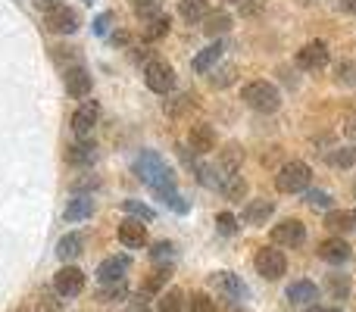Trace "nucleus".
<instances>
[{
	"label": "nucleus",
	"instance_id": "obj_1",
	"mask_svg": "<svg viewBox=\"0 0 356 312\" xmlns=\"http://www.w3.org/2000/svg\"><path fill=\"white\" fill-rule=\"evenodd\" d=\"M135 175L160 197L166 206H172L175 213H188V203L178 197V178L175 172L169 169V163L154 150H144L141 156L135 159Z\"/></svg>",
	"mask_w": 356,
	"mask_h": 312
},
{
	"label": "nucleus",
	"instance_id": "obj_2",
	"mask_svg": "<svg viewBox=\"0 0 356 312\" xmlns=\"http://www.w3.org/2000/svg\"><path fill=\"white\" fill-rule=\"evenodd\" d=\"M241 100H244L253 113H266V116L282 106V94H278V88L269 85V81H250V85H244Z\"/></svg>",
	"mask_w": 356,
	"mask_h": 312
},
{
	"label": "nucleus",
	"instance_id": "obj_3",
	"mask_svg": "<svg viewBox=\"0 0 356 312\" xmlns=\"http://www.w3.org/2000/svg\"><path fill=\"white\" fill-rule=\"evenodd\" d=\"M309 181H313V169H309L307 163H300V159L284 163L275 175V188L282 190V194H300V190L309 188Z\"/></svg>",
	"mask_w": 356,
	"mask_h": 312
},
{
	"label": "nucleus",
	"instance_id": "obj_4",
	"mask_svg": "<svg viewBox=\"0 0 356 312\" xmlns=\"http://www.w3.org/2000/svg\"><path fill=\"white\" fill-rule=\"evenodd\" d=\"M175 69L169 66L166 60H150L147 66H144V85L150 88L154 94H172L175 91Z\"/></svg>",
	"mask_w": 356,
	"mask_h": 312
},
{
	"label": "nucleus",
	"instance_id": "obj_5",
	"mask_svg": "<svg viewBox=\"0 0 356 312\" xmlns=\"http://www.w3.org/2000/svg\"><path fill=\"white\" fill-rule=\"evenodd\" d=\"M253 265H257V272L266 278V281H278V278L288 272V259H284V253L275 250V247H263V250H257Z\"/></svg>",
	"mask_w": 356,
	"mask_h": 312
},
{
	"label": "nucleus",
	"instance_id": "obj_6",
	"mask_svg": "<svg viewBox=\"0 0 356 312\" xmlns=\"http://www.w3.org/2000/svg\"><path fill=\"white\" fill-rule=\"evenodd\" d=\"M44 25L50 35H75L81 28V13L75 6H60V10L44 16Z\"/></svg>",
	"mask_w": 356,
	"mask_h": 312
},
{
	"label": "nucleus",
	"instance_id": "obj_7",
	"mask_svg": "<svg viewBox=\"0 0 356 312\" xmlns=\"http://www.w3.org/2000/svg\"><path fill=\"white\" fill-rule=\"evenodd\" d=\"M328 60H332V50H328L325 41H309L297 50V66L307 69V72H319V69H325Z\"/></svg>",
	"mask_w": 356,
	"mask_h": 312
},
{
	"label": "nucleus",
	"instance_id": "obj_8",
	"mask_svg": "<svg viewBox=\"0 0 356 312\" xmlns=\"http://www.w3.org/2000/svg\"><path fill=\"white\" fill-rule=\"evenodd\" d=\"M63 88H66L69 97L85 100L88 94H91V88H94L91 72H88L81 63H75V66H66V72H63Z\"/></svg>",
	"mask_w": 356,
	"mask_h": 312
},
{
	"label": "nucleus",
	"instance_id": "obj_9",
	"mask_svg": "<svg viewBox=\"0 0 356 312\" xmlns=\"http://www.w3.org/2000/svg\"><path fill=\"white\" fill-rule=\"evenodd\" d=\"M54 290L60 297H79L85 290V272L79 265H63L54 278Z\"/></svg>",
	"mask_w": 356,
	"mask_h": 312
},
{
	"label": "nucleus",
	"instance_id": "obj_10",
	"mask_svg": "<svg viewBox=\"0 0 356 312\" xmlns=\"http://www.w3.org/2000/svg\"><path fill=\"white\" fill-rule=\"evenodd\" d=\"M272 240L278 247H300L307 240V225L300 219H284L278 225H272Z\"/></svg>",
	"mask_w": 356,
	"mask_h": 312
},
{
	"label": "nucleus",
	"instance_id": "obj_11",
	"mask_svg": "<svg viewBox=\"0 0 356 312\" xmlns=\"http://www.w3.org/2000/svg\"><path fill=\"white\" fill-rule=\"evenodd\" d=\"M97 119H100V104H97V100H85V104L72 113L75 138H88V135H91L94 125H97Z\"/></svg>",
	"mask_w": 356,
	"mask_h": 312
},
{
	"label": "nucleus",
	"instance_id": "obj_12",
	"mask_svg": "<svg viewBox=\"0 0 356 312\" xmlns=\"http://www.w3.org/2000/svg\"><path fill=\"white\" fill-rule=\"evenodd\" d=\"M188 150H191V154H197V156L213 154V150H216V131H213V125H207V122L191 125V131H188Z\"/></svg>",
	"mask_w": 356,
	"mask_h": 312
},
{
	"label": "nucleus",
	"instance_id": "obj_13",
	"mask_svg": "<svg viewBox=\"0 0 356 312\" xmlns=\"http://www.w3.org/2000/svg\"><path fill=\"white\" fill-rule=\"evenodd\" d=\"M129 265H131L129 256H110V259H104V263L97 265V281L104 284V288H106V284H122Z\"/></svg>",
	"mask_w": 356,
	"mask_h": 312
},
{
	"label": "nucleus",
	"instance_id": "obj_14",
	"mask_svg": "<svg viewBox=\"0 0 356 312\" xmlns=\"http://www.w3.org/2000/svg\"><path fill=\"white\" fill-rule=\"evenodd\" d=\"M316 253H319V259H325V263L341 265V263H347V259H350V244H347L344 238H334V234H332V238L319 240Z\"/></svg>",
	"mask_w": 356,
	"mask_h": 312
},
{
	"label": "nucleus",
	"instance_id": "obj_15",
	"mask_svg": "<svg viewBox=\"0 0 356 312\" xmlns=\"http://www.w3.org/2000/svg\"><path fill=\"white\" fill-rule=\"evenodd\" d=\"M119 244L129 247V250H138V247L147 244V225H144L141 219H125L122 225H119Z\"/></svg>",
	"mask_w": 356,
	"mask_h": 312
},
{
	"label": "nucleus",
	"instance_id": "obj_16",
	"mask_svg": "<svg viewBox=\"0 0 356 312\" xmlns=\"http://www.w3.org/2000/svg\"><path fill=\"white\" fill-rule=\"evenodd\" d=\"M94 159H97V144L88 141V138H79L75 144L66 147V163L75 165V169H85V165H91Z\"/></svg>",
	"mask_w": 356,
	"mask_h": 312
},
{
	"label": "nucleus",
	"instance_id": "obj_17",
	"mask_svg": "<svg viewBox=\"0 0 356 312\" xmlns=\"http://www.w3.org/2000/svg\"><path fill=\"white\" fill-rule=\"evenodd\" d=\"M325 228L334 238H344V234L356 231V209H332L325 215Z\"/></svg>",
	"mask_w": 356,
	"mask_h": 312
},
{
	"label": "nucleus",
	"instance_id": "obj_18",
	"mask_svg": "<svg viewBox=\"0 0 356 312\" xmlns=\"http://www.w3.org/2000/svg\"><path fill=\"white\" fill-rule=\"evenodd\" d=\"M81 253H85V234L81 231H69L56 240V259H60V263H72Z\"/></svg>",
	"mask_w": 356,
	"mask_h": 312
},
{
	"label": "nucleus",
	"instance_id": "obj_19",
	"mask_svg": "<svg viewBox=\"0 0 356 312\" xmlns=\"http://www.w3.org/2000/svg\"><path fill=\"white\" fill-rule=\"evenodd\" d=\"M288 300L297 303V306H309V303L319 300V288L313 281H307V278H300V281L288 284Z\"/></svg>",
	"mask_w": 356,
	"mask_h": 312
},
{
	"label": "nucleus",
	"instance_id": "obj_20",
	"mask_svg": "<svg viewBox=\"0 0 356 312\" xmlns=\"http://www.w3.org/2000/svg\"><path fill=\"white\" fill-rule=\"evenodd\" d=\"M272 209H275V203L266 200V197H259V200H250L244 206V222L247 225H266L272 215Z\"/></svg>",
	"mask_w": 356,
	"mask_h": 312
},
{
	"label": "nucleus",
	"instance_id": "obj_21",
	"mask_svg": "<svg viewBox=\"0 0 356 312\" xmlns=\"http://www.w3.org/2000/svg\"><path fill=\"white\" fill-rule=\"evenodd\" d=\"M178 16L191 25L203 22L209 16V0H178Z\"/></svg>",
	"mask_w": 356,
	"mask_h": 312
},
{
	"label": "nucleus",
	"instance_id": "obj_22",
	"mask_svg": "<svg viewBox=\"0 0 356 312\" xmlns=\"http://www.w3.org/2000/svg\"><path fill=\"white\" fill-rule=\"evenodd\" d=\"M222 50H225V44H222V41H216V44H209V47H203L200 54L194 56V72L207 75L209 69H213L216 63L222 60Z\"/></svg>",
	"mask_w": 356,
	"mask_h": 312
},
{
	"label": "nucleus",
	"instance_id": "obj_23",
	"mask_svg": "<svg viewBox=\"0 0 356 312\" xmlns=\"http://www.w3.org/2000/svg\"><path fill=\"white\" fill-rule=\"evenodd\" d=\"M94 215V200L91 197H75V200H69V206L63 209V219L66 222H85Z\"/></svg>",
	"mask_w": 356,
	"mask_h": 312
},
{
	"label": "nucleus",
	"instance_id": "obj_24",
	"mask_svg": "<svg viewBox=\"0 0 356 312\" xmlns=\"http://www.w3.org/2000/svg\"><path fill=\"white\" fill-rule=\"evenodd\" d=\"M169 275H172V269H169V265H160V269L150 272V275L144 278V284H141V300H144V297H150V294H160V290L169 284Z\"/></svg>",
	"mask_w": 356,
	"mask_h": 312
},
{
	"label": "nucleus",
	"instance_id": "obj_25",
	"mask_svg": "<svg viewBox=\"0 0 356 312\" xmlns=\"http://www.w3.org/2000/svg\"><path fill=\"white\" fill-rule=\"evenodd\" d=\"M228 28H232V16H228L225 10H216L203 19V35L207 38H219V35H225Z\"/></svg>",
	"mask_w": 356,
	"mask_h": 312
},
{
	"label": "nucleus",
	"instance_id": "obj_26",
	"mask_svg": "<svg viewBox=\"0 0 356 312\" xmlns=\"http://www.w3.org/2000/svg\"><path fill=\"white\" fill-rule=\"evenodd\" d=\"M241 159H244V150H241V144H225V147L219 150V169L228 172V175H238V165Z\"/></svg>",
	"mask_w": 356,
	"mask_h": 312
},
{
	"label": "nucleus",
	"instance_id": "obj_27",
	"mask_svg": "<svg viewBox=\"0 0 356 312\" xmlns=\"http://www.w3.org/2000/svg\"><path fill=\"white\" fill-rule=\"evenodd\" d=\"M350 275H344V272H332V275L325 278V290L334 297V300H347L350 297Z\"/></svg>",
	"mask_w": 356,
	"mask_h": 312
},
{
	"label": "nucleus",
	"instance_id": "obj_28",
	"mask_svg": "<svg viewBox=\"0 0 356 312\" xmlns=\"http://www.w3.org/2000/svg\"><path fill=\"white\" fill-rule=\"evenodd\" d=\"M209 281H213V288H219L222 294H228V297H241V294H244V284H241L238 275H232V272H216Z\"/></svg>",
	"mask_w": 356,
	"mask_h": 312
},
{
	"label": "nucleus",
	"instance_id": "obj_29",
	"mask_svg": "<svg viewBox=\"0 0 356 312\" xmlns=\"http://www.w3.org/2000/svg\"><path fill=\"white\" fill-rule=\"evenodd\" d=\"M169 28H172V19L163 13V16L150 19V22L144 25V41H160V38L169 35Z\"/></svg>",
	"mask_w": 356,
	"mask_h": 312
},
{
	"label": "nucleus",
	"instance_id": "obj_30",
	"mask_svg": "<svg viewBox=\"0 0 356 312\" xmlns=\"http://www.w3.org/2000/svg\"><path fill=\"white\" fill-rule=\"evenodd\" d=\"M222 194L228 197V200H244L247 197V181H244V175H225V181H222Z\"/></svg>",
	"mask_w": 356,
	"mask_h": 312
},
{
	"label": "nucleus",
	"instance_id": "obj_31",
	"mask_svg": "<svg viewBox=\"0 0 356 312\" xmlns=\"http://www.w3.org/2000/svg\"><path fill=\"white\" fill-rule=\"evenodd\" d=\"M156 312H184V294L178 288L163 290L160 303H156Z\"/></svg>",
	"mask_w": 356,
	"mask_h": 312
},
{
	"label": "nucleus",
	"instance_id": "obj_32",
	"mask_svg": "<svg viewBox=\"0 0 356 312\" xmlns=\"http://www.w3.org/2000/svg\"><path fill=\"white\" fill-rule=\"evenodd\" d=\"M131 10H135L138 19L150 22V19L163 16V0H131Z\"/></svg>",
	"mask_w": 356,
	"mask_h": 312
},
{
	"label": "nucleus",
	"instance_id": "obj_33",
	"mask_svg": "<svg viewBox=\"0 0 356 312\" xmlns=\"http://www.w3.org/2000/svg\"><path fill=\"white\" fill-rule=\"evenodd\" d=\"M328 165H334V169H353L356 147H334L332 154H328Z\"/></svg>",
	"mask_w": 356,
	"mask_h": 312
},
{
	"label": "nucleus",
	"instance_id": "obj_34",
	"mask_svg": "<svg viewBox=\"0 0 356 312\" xmlns=\"http://www.w3.org/2000/svg\"><path fill=\"white\" fill-rule=\"evenodd\" d=\"M122 209L131 215V219H141V222H154L156 219V213L147 206V203H141V200H122Z\"/></svg>",
	"mask_w": 356,
	"mask_h": 312
},
{
	"label": "nucleus",
	"instance_id": "obj_35",
	"mask_svg": "<svg viewBox=\"0 0 356 312\" xmlns=\"http://www.w3.org/2000/svg\"><path fill=\"white\" fill-rule=\"evenodd\" d=\"M234 79H238V66H232V63H228V66L216 69V75H209V85H213V88H228Z\"/></svg>",
	"mask_w": 356,
	"mask_h": 312
},
{
	"label": "nucleus",
	"instance_id": "obj_36",
	"mask_svg": "<svg viewBox=\"0 0 356 312\" xmlns=\"http://www.w3.org/2000/svg\"><path fill=\"white\" fill-rule=\"evenodd\" d=\"M172 256H175L172 240H156V244L150 247V259H154V263H163V259H172Z\"/></svg>",
	"mask_w": 356,
	"mask_h": 312
},
{
	"label": "nucleus",
	"instance_id": "obj_37",
	"mask_svg": "<svg viewBox=\"0 0 356 312\" xmlns=\"http://www.w3.org/2000/svg\"><path fill=\"white\" fill-rule=\"evenodd\" d=\"M125 294H129V290H125V284H106V288H100L97 300L100 303H116V300H122Z\"/></svg>",
	"mask_w": 356,
	"mask_h": 312
},
{
	"label": "nucleus",
	"instance_id": "obj_38",
	"mask_svg": "<svg viewBox=\"0 0 356 312\" xmlns=\"http://www.w3.org/2000/svg\"><path fill=\"white\" fill-rule=\"evenodd\" d=\"M188 312H216V303L209 294H194L188 300Z\"/></svg>",
	"mask_w": 356,
	"mask_h": 312
},
{
	"label": "nucleus",
	"instance_id": "obj_39",
	"mask_svg": "<svg viewBox=\"0 0 356 312\" xmlns=\"http://www.w3.org/2000/svg\"><path fill=\"white\" fill-rule=\"evenodd\" d=\"M216 228H219V234L232 238V234H238V219H234L232 213H219L216 215Z\"/></svg>",
	"mask_w": 356,
	"mask_h": 312
},
{
	"label": "nucleus",
	"instance_id": "obj_40",
	"mask_svg": "<svg viewBox=\"0 0 356 312\" xmlns=\"http://www.w3.org/2000/svg\"><path fill=\"white\" fill-rule=\"evenodd\" d=\"M307 206L309 209H328V206H332V194H325V190H309V194H307Z\"/></svg>",
	"mask_w": 356,
	"mask_h": 312
},
{
	"label": "nucleus",
	"instance_id": "obj_41",
	"mask_svg": "<svg viewBox=\"0 0 356 312\" xmlns=\"http://www.w3.org/2000/svg\"><path fill=\"white\" fill-rule=\"evenodd\" d=\"M191 104H194V94H181V97L169 100V104H166V113H169V116H181V113L188 110Z\"/></svg>",
	"mask_w": 356,
	"mask_h": 312
},
{
	"label": "nucleus",
	"instance_id": "obj_42",
	"mask_svg": "<svg viewBox=\"0 0 356 312\" xmlns=\"http://www.w3.org/2000/svg\"><path fill=\"white\" fill-rule=\"evenodd\" d=\"M97 178H94V175H85V178H75V181H72V194L75 197H79L81 194V190H85V197H88V190H94V188H97Z\"/></svg>",
	"mask_w": 356,
	"mask_h": 312
},
{
	"label": "nucleus",
	"instance_id": "obj_43",
	"mask_svg": "<svg viewBox=\"0 0 356 312\" xmlns=\"http://www.w3.org/2000/svg\"><path fill=\"white\" fill-rule=\"evenodd\" d=\"M113 25V13H100L97 19H94V35H106Z\"/></svg>",
	"mask_w": 356,
	"mask_h": 312
},
{
	"label": "nucleus",
	"instance_id": "obj_44",
	"mask_svg": "<svg viewBox=\"0 0 356 312\" xmlns=\"http://www.w3.org/2000/svg\"><path fill=\"white\" fill-rule=\"evenodd\" d=\"M31 3L44 13H54V10H60V6H66V0H31Z\"/></svg>",
	"mask_w": 356,
	"mask_h": 312
},
{
	"label": "nucleus",
	"instance_id": "obj_45",
	"mask_svg": "<svg viewBox=\"0 0 356 312\" xmlns=\"http://www.w3.org/2000/svg\"><path fill=\"white\" fill-rule=\"evenodd\" d=\"M110 44H113V47H129V44H131V35H129V31H113V35H110Z\"/></svg>",
	"mask_w": 356,
	"mask_h": 312
},
{
	"label": "nucleus",
	"instance_id": "obj_46",
	"mask_svg": "<svg viewBox=\"0 0 356 312\" xmlns=\"http://www.w3.org/2000/svg\"><path fill=\"white\" fill-rule=\"evenodd\" d=\"M38 303H41V312H56V309H60V300H50L47 294H44Z\"/></svg>",
	"mask_w": 356,
	"mask_h": 312
},
{
	"label": "nucleus",
	"instance_id": "obj_47",
	"mask_svg": "<svg viewBox=\"0 0 356 312\" xmlns=\"http://www.w3.org/2000/svg\"><path fill=\"white\" fill-rule=\"evenodd\" d=\"M56 60H60V56H63V60H75V47H56Z\"/></svg>",
	"mask_w": 356,
	"mask_h": 312
},
{
	"label": "nucleus",
	"instance_id": "obj_48",
	"mask_svg": "<svg viewBox=\"0 0 356 312\" xmlns=\"http://www.w3.org/2000/svg\"><path fill=\"white\" fill-rule=\"evenodd\" d=\"M129 312H150V309H147V300H135V303L129 306Z\"/></svg>",
	"mask_w": 356,
	"mask_h": 312
},
{
	"label": "nucleus",
	"instance_id": "obj_49",
	"mask_svg": "<svg viewBox=\"0 0 356 312\" xmlns=\"http://www.w3.org/2000/svg\"><path fill=\"white\" fill-rule=\"evenodd\" d=\"M307 312H344V309H338V306H309Z\"/></svg>",
	"mask_w": 356,
	"mask_h": 312
},
{
	"label": "nucleus",
	"instance_id": "obj_50",
	"mask_svg": "<svg viewBox=\"0 0 356 312\" xmlns=\"http://www.w3.org/2000/svg\"><path fill=\"white\" fill-rule=\"evenodd\" d=\"M241 13H247V16H250V13H259V3H241Z\"/></svg>",
	"mask_w": 356,
	"mask_h": 312
},
{
	"label": "nucleus",
	"instance_id": "obj_51",
	"mask_svg": "<svg viewBox=\"0 0 356 312\" xmlns=\"http://www.w3.org/2000/svg\"><path fill=\"white\" fill-rule=\"evenodd\" d=\"M341 6H344L347 13H353V16H356V0H341Z\"/></svg>",
	"mask_w": 356,
	"mask_h": 312
},
{
	"label": "nucleus",
	"instance_id": "obj_52",
	"mask_svg": "<svg viewBox=\"0 0 356 312\" xmlns=\"http://www.w3.org/2000/svg\"><path fill=\"white\" fill-rule=\"evenodd\" d=\"M347 135H350V138H356V119H353L350 125H347Z\"/></svg>",
	"mask_w": 356,
	"mask_h": 312
},
{
	"label": "nucleus",
	"instance_id": "obj_53",
	"mask_svg": "<svg viewBox=\"0 0 356 312\" xmlns=\"http://www.w3.org/2000/svg\"><path fill=\"white\" fill-rule=\"evenodd\" d=\"M225 3H241V0H225Z\"/></svg>",
	"mask_w": 356,
	"mask_h": 312
},
{
	"label": "nucleus",
	"instance_id": "obj_54",
	"mask_svg": "<svg viewBox=\"0 0 356 312\" xmlns=\"http://www.w3.org/2000/svg\"><path fill=\"white\" fill-rule=\"evenodd\" d=\"M16 312H29V309H16Z\"/></svg>",
	"mask_w": 356,
	"mask_h": 312
},
{
	"label": "nucleus",
	"instance_id": "obj_55",
	"mask_svg": "<svg viewBox=\"0 0 356 312\" xmlns=\"http://www.w3.org/2000/svg\"><path fill=\"white\" fill-rule=\"evenodd\" d=\"M85 3H94V0H85Z\"/></svg>",
	"mask_w": 356,
	"mask_h": 312
},
{
	"label": "nucleus",
	"instance_id": "obj_56",
	"mask_svg": "<svg viewBox=\"0 0 356 312\" xmlns=\"http://www.w3.org/2000/svg\"><path fill=\"white\" fill-rule=\"evenodd\" d=\"M353 194H356V184H353Z\"/></svg>",
	"mask_w": 356,
	"mask_h": 312
}]
</instances>
